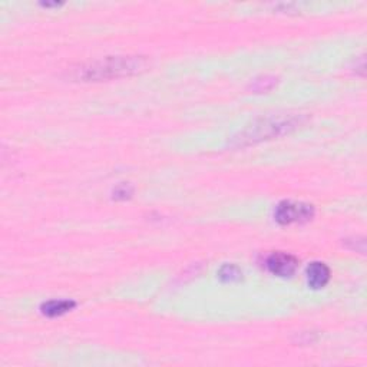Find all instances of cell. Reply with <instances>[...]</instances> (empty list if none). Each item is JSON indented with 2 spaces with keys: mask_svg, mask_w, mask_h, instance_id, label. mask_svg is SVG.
<instances>
[{
  "mask_svg": "<svg viewBox=\"0 0 367 367\" xmlns=\"http://www.w3.org/2000/svg\"><path fill=\"white\" fill-rule=\"evenodd\" d=\"M147 68V61L141 56H113L101 59L77 69V77L85 80H105L112 77L130 76Z\"/></svg>",
  "mask_w": 367,
  "mask_h": 367,
  "instance_id": "1",
  "label": "cell"
},
{
  "mask_svg": "<svg viewBox=\"0 0 367 367\" xmlns=\"http://www.w3.org/2000/svg\"><path fill=\"white\" fill-rule=\"evenodd\" d=\"M297 118L294 116H277V118H267L260 120L259 124L249 127L246 131L240 134L237 138L240 145L254 144L257 141L270 139L273 137H278L281 134L289 132L290 130L296 128Z\"/></svg>",
  "mask_w": 367,
  "mask_h": 367,
  "instance_id": "2",
  "label": "cell"
},
{
  "mask_svg": "<svg viewBox=\"0 0 367 367\" xmlns=\"http://www.w3.org/2000/svg\"><path fill=\"white\" fill-rule=\"evenodd\" d=\"M314 209L313 206L304 202H294V201H282L275 207L274 218L277 223L282 225L289 224H303L313 218Z\"/></svg>",
  "mask_w": 367,
  "mask_h": 367,
  "instance_id": "3",
  "label": "cell"
},
{
  "mask_svg": "<svg viewBox=\"0 0 367 367\" xmlns=\"http://www.w3.org/2000/svg\"><path fill=\"white\" fill-rule=\"evenodd\" d=\"M299 260L287 253H273L267 259V268L278 277H290L296 273Z\"/></svg>",
  "mask_w": 367,
  "mask_h": 367,
  "instance_id": "4",
  "label": "cell"
},
{
  "mask_svg": "<svg viewBox=\"0 0 367 367\" xmlns=\"http://www.w3.org/2000/svg\"><path fill=\"white\" fill-rule=\"evenodd\" d=\"M330 280V268L324 263L314 261L307 267V281L311 289H323Z\"/></svg>",
  "mask_w": 367,
  "mask_h": 367,
  "instance_id": "5",
  "label": "cell"
},
{
  "mask_svg": "<svg viewBox=\"0 0 367 367\" xmlns=\"http://www.w3.org/2000/svg\"><path fill=\"white\" fill-rule=\"evenodd\" d=\"M73 307L75 303L69 300H51L42 306V313L48 317H56L68 313Z\"/></svg>",
  "mask_w": 367,
  "mask_h": 367,
  "instance_id": "6",
  "label": "cell"
},
{
  "mask_svg": "<svg viewBox=\"0 0 367 367\" xmlns=\"http://www.w3.org/2000/svg\"><path fill=\"white\" fill-rule=\"evenodd\" d=\"M220 277L224 281H238L241 278V270L234 264H227L221 268Z\"/></svg>",
  "mask_w": 367,
  "mask_h": 367,
  "instance_id": "7",
  "label": "cell"
}]
</instances>
